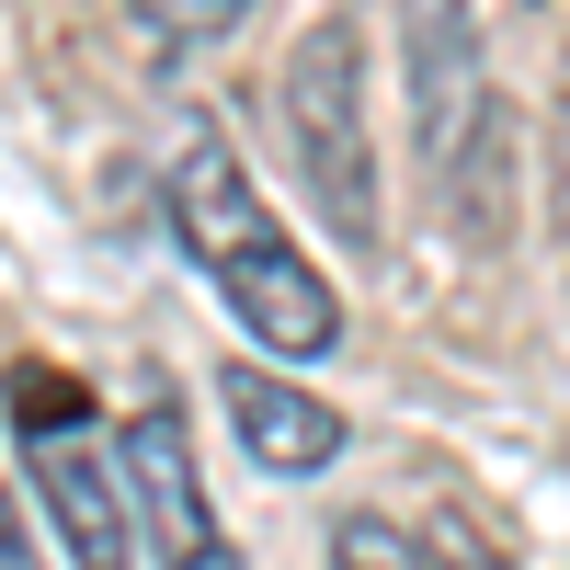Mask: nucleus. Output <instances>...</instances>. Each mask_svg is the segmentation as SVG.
I'll return each mask as SVG.
<instances>
[{"label":"nucleus","mask_w":570,"mask_h":570,"mask_svg":"<svg viewBox=\"0 0 570 570\" xmlns=\"http://www.w3.org/2000/svg\"><path fill=\"white\" fill-rule=\"evenodd\" d=\"M171 240L206 263V285L228 297V320H240L263 354L320 365L331 343H343V297H331V274L274 228V206L252 195V171H240L228 137H183V149H171Z\"/></svg>","instance_id":"obj_1"},{"label":"nucleus","mask_w":570,"mask_h":570,"mask_svg":"<svg viewBox=\"0 0 570 570\" xmlns=\"http://www.w3.org/2000/svg\"><path fill=\"white\" fill-rule=\"evenodd\" d=\"M285 104V149H297L308 206L331 217L343 252H389V217H376V91H365V23L320 12L274 69Z\"/></svg>","instance_id":"obj_2"},{"label":"nucleus","mask_w":570,"mask_h":570,"mask_svg":"<svg viewBox=\"0 0 570 570\" xmlns=\"http://www.w3.org/2000/svg\"><path fill=\"white\" fill-rule=\"evenodd\" d=\"M0 411H12V445H23V491L46 502L69 570H137V502H126V456L104 445L80 376L58 365H12L0 376Z\"/></svg>","instance_id":"obj_3"},{"label":"nucleus","mask_w":570,"mask_h":570,"mask_svg":"<svg viewBox=\"0 0 570 570\" xmlns=\"http://www.w3.org/2000/svg\"><path fill=\"white\" fill-rule=\"evenodd\" d=\"M217 400H228V434L252 445V468H274V480H320L343 456V411L308 400L297 365H228Z\"/></svg>","instance_id":"obj_4"},{"label":"nucleus","mask_w":570,"mask_h":570,"mask_svg":"<svg viewBox=\"0 0 570 570\" xmlns=\"http://www.w3.org/2000/svg\"><path fill=\"white\" fill-rule=\"evenodd\" d=\"M491 80H480V35H468V0H422L411 12V115H422V160H456V137L480 126Z\"/></svg>","instance_id":"obj_5"},{"label":"nucleus","mask_w":570,"mask_h":570,"mask_svg":"<svg viewBox=\"0 0 570 570\" xmlns=\"http://www.w3.org/2000/svg\"><path fill=\"white\" fill-rule=\"evenodd\" d=\"M434 183H445V217H456V240L502 252V228H513V115H502V91L480 104V126L456 137V160H445Z\"/></svg>","instance_id":"obj_6"},{"label":"nucleus","mask_w":570,"mask_h":570,"mask_svg":"<svg viewBox=\"0 0 570 570\" xmlns=\"http://www.w3.org/2000/svg\"><path fill=\"white\" fill-rule=\"evenodd\" d=\"M331 570H445V559L411 525H389V513H343V525H331Z\"/></svg>","instance_id":"obj_7"},{"label":"nucleus","mask_w":570,"mask_h":570,"mask_svg":"<svg viewBox=\"0 0 570 570\" xmlns=\"http://www.w3.org/2000/svg\"><path fill=\"white\" fill-rule=\"evenodd\" d=\"M137 23H149L160 46H217V35H240L252 23V0H126Z\"/></svg>","instance_id":"obj_8"},{"label":"nucleus","mask_w":570,"mask_h":570,"mask_svg":"<svg viewBox=\"0 0 570 570\" xmlns=\"http://www.w3.org/2000/svg\"><path fill=\"white\" fill-rule=\"evenodd\" d=\"M0 570H46L35 537H23V502H12V491H0Z\"/></svg>","instance_id":"obj_9"},{"label":"nucleus","mask_w":570,"mask_h":570,"mask_svg":"<svg viewBox=\"0 0 570 570\" xmlns=\"http://www.w3.org/2000/svg\"><path fill=\"white\" fill-rule=\"evenodd\" d=\"M171 570H252V559H240V548L217 537V548H195V559H171Z\"/></svg>","instance_id":"obj_10"}]
</instances>
